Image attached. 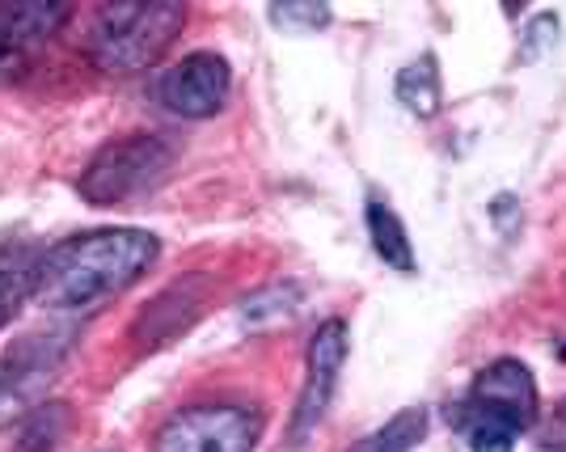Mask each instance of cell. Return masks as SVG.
<instances>
[{"label": "cell", "instance_id": "obj_1", "mask_svg": "<svg viewBox=\"0 0 566 452\" xmlns=\"http://www.w3.org/2000/svg\"><path fill=\"white\" fill-rule=\"evenodd\" d=\"M161 254V241L144 229H94L51 245L39 259L34 301L51 313H97L136 287Z\"/></svg>", "mask_w": 566, "mask_h": 452}, {"label": "cell", "instance_id": "obj_2", "mask_svg": "<svg viewBox=\"0 0 566 452\" xmlns=\"http://www.w3.org/2000/svg\"><path fill=\"white\" fill-rule=\"evenodd\" d=\"M537 410L542 402L528 364L495 359L473 377L465 398L449 406V419L473 452H512L524 431L537 428Z\"/></svg>", "mask_w": 566, "mask_h": 452}, {"label": "cell", "instance_id": "obj_3", "mask_svg": "<svg viewBox=\"0 0 566 452\" xmlns=\"http://www.w3.org/2000/svg\"><path fill=\"white\" fill-rule=\"evenodd\" d=\"M187 25V4L144 0V4H102L90 22V60L102 72L132 76L153 69Z\"/></svg>", "mask_w": 566, "mask_h": 452}, {"label": "cell", "instance_id": "obj_4", "mask_svg": "<svg viewBox=\"0 0 566 452\" xmlns=\"http://www.w3.org/2000/svg\"><path fill=\"white\" fill-rule=\"evenodd\" d=\"M174 144L157 132H132L123 140L102 144L94 161L85 166L76 191L94 208H127L144 195H153L174 169Z\"/></svg>", "mask_w": 566, "mask_h": 452}, {"label": "cell", "instance_id": "obj_5", "mask_svg": "<svg viewBox=\"0 0 566 452\" xmlns=\"http://www.w3.org/2000/svg\"><path fill=\"white\" fill-rule=\"evenodd\" d=\"M72 351H76V330L69 326L30 330L0 351V428L22 423L25 414H34L43 406Z\"/></svg>", "mask_w": 566, "mask_h": 452}, {"label": "cell", "instance_id": "obj_6", "mask_svg": "<svg viewBox=\"0 0 566 452\" xmlns=\"http://www.w3.org/2000/svg\"><path fill=\"white\" fill-rule=\"evenodd\" d=\"M266 428L259 406L199 402L174 410L153 435V452H254Z\"/></svg>", "mask_w": 566, "mask_h": 452}, {"label": "cell", "instance_id": "obj_7", "mask_svg": "<svg viewBox=\"0 0 566 452\" xmlns=\"http://www.w3.org/2000/svg\"><path fill=\"white\" fill-rule=\"evenodd\" d=\"M233 90V69L216 51H190L157 76V102L178 119H212Z\"/></svg>", "mask_w": 566, "mask_h": 452}, {"label": "cell", "instance_id": "obj_8", "mask_svg": "<svg viewBox=\"0 0 566 452\" xmlns=\"http://www.w3.org/2000/svg\"><path fill=\"white\" fill-rule=\"evenodd\" d=\"M343 364H347V322L331 317L326 326H317V334L308 338L305 381H301V398H296L292 428H287V440H292V444H305L308 435L322 428V419H326V410H331L334 389H338Z\"/></svg>", "mask_w": 566, "mask_h": 452}, {"label": "cell", "instance_id": "obj_9", "mask_svg": "<svg viewBox=\"0 0 566 452\" xmlns=\"http://www.w3.org/2000/svg\"><path fill=\"white\" fill-rule=\"evenodd\" d=\"M69 18L72 9L55 4V0H18V4L9 0V4H0V85L22 81Z\"/></svg>", "mask_w": 566, "mask_h": 452}, {"label": "cell", "instance_id": "obj_10", "mask_svg": "<svg viewBox=\"0 0 566 452\" xmlns=\"http://www.w3.org/2000/svg\"><path fill=\"white\" fill-rule=\"evenodd\" d=\"M364 220H368V238H373V250L385 266H394L398 275H415V245L406 238V224L401 216L389 208V199L380 191L368 195V208H364Z\"/></svg>", "mask_w": 566, "mask_h": 452}, {"label": "cell", "instance_id": "obj_11", "mask_svg": "<svg viewBox=\"0 0 566 452\" xmlns=\"http://www.w3.org/2000/svg\"><path fill=\"white\" fill-rule=\"evenodd\" d=\"M39 259L43 254L34 245H0V330L22 313L25 301H34Z\"/></svg>", "mask_w": 566, "mask_h": 452}, {"label": "cell", "instance_id": "obj_12", "mask_svg": "<svg viewBox=\"0 0 566 452\" xmlns=\"http://www.w3.org/2000/svg\"><path fill=\"white\" fill-rule=\"evenodd\" d=\"M394 94H398L401 106H406L410 115H419V119L440 115V106H444V85H440V64H436L431 51H423L419 60H410V64L398 72Z\"/></svg>", "mask_w": 566, "mask_h": 452}, {"label": "cell", "instance_id": "obj_13", "mask_svg": "<svg viewBox=\"0 0 566 452\" xmlns=\"http://www.w3.org/2000/svg\"><path fill=\"white\" fill-rule=\"evenodd\" d=\"M427 431V410L423 406H406L398 410L385 428H377L373 435H364L352 452H410Z\"/></svg>", "mask_w": 566, "mask_h": 452}, {"label": "cell", "instance_id": "obj_14", "mask_svg": "<svg viewBox=\"0 0 566 452\" xmlns=\"http://www.w3.org/2000/svg\"><path fill=\"white\" fill-rule=\"evenodd\" d=\"M301 301V287L296 284H275V287H262L245 301V322H262V317H283V313L296 309Z\"/></svg>", "mask_w": 566, "mask_h": 452}, {"label": "cell", "instance_id": "obj_15", "mask_svg": "<svg viewBox=\"0 0 566 452\" xmlns=\"http://www.w3.org/2000/svg\"><path fill=\"white\" fill-rule=\"evenodd\" d=\"M271 22L283 30H317L331 22L326 4H271Z\"/></svg>", "mask_w": 566, "mask_h": 452}, {"label": "cell", "instance_id": "obj_16", "mask_svg": "<svg viewBox=\"0 0 566 452\" xmlns=\"http://www.w3.org/2000/svg\"><path fill=\"white\" fill-rule=\"evenodd\" d=\"M558 43V18L554 13H542V18H533V25L524 30V43H520V60H537L545 48H554Z\"/></svg>", "mask_w": 566, "mask_h": 452}, {"label": "cell", "instance_id": "obj_17", "mask_svg": "<svg viewBox=\"0 0 566 452\" xmlns=\"http://www.w3.org/2000/svg\"><path fill=\"white\" fill-rule=\"evenodd\" d=\"M542 444L554 452H566V402L554 406V419L542 428Z\"/></svg>", "mask_w": 566, "mask_h": 452}]
</instances>
